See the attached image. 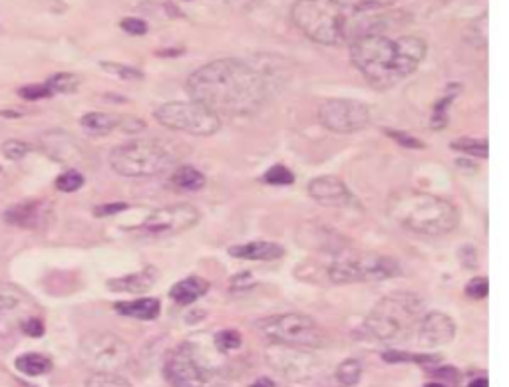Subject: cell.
Returning <instances> with one entry per match:
<instances>
[{"instance_id": "cell-26", "label": "cell", "mask_w": 509, "mask_h": 387, "mask_svg": "<svg viewBox=\"0 0 509 387\" xmlns=\"http://www.w3.org/2000/svg\"><path fill=\"white\" fill-rule=\"evenodd\" d=\"M173 185L181 191H197L205 185V175L191 165H181L173 173Z\"/></svg>"}, {"instance_id": "cell-28", "label": "cell", "mask_w": 509, "mask_h": 387, "mask_svg": "<svg viewBox=\"0 0 509 387\" xmlns=\"http://www.w3.org/2000/svg\"><path fill=\"white\" fill-rule=\"evenodd\" d=\"M362 377V363L358 360H344L338 368H336V379L343 386H357Z\"/></svg>"}, {"instance_id": "cell-6", "label": "cell", "mask_w": 509, "mask_h": 387, "mask_svg": "<svg viewBox=\"0 0 509 387\" xmlns=\"http://www.w3.org/2000/svg\"><path fill=\"white\" fill-rule=\"evenodd\" d=\"M420 318L422 300L412 292H394L372 308L362 324V330L372 340L394 342L410 336Z\"/></svg>"}, {"instance_id": "cell-39", "label": "cell", "mask_w": 509, "mask_h": 387, "mask_svg": "<svg viewBox=\"0 0 509 387\" xmlns=\"http://www.w3.org/2000/svg\"><path fill=\"white\" fill-rule=\"evenodd\" d=\"M18 96L30 99V101H36V99H46V97H52L50 90L46 88V83H30L18 90Z\"/></svg>"}, {"instance_id": "cell-2", "label": "cell", "mask_w": 509, "mask_h": 387, "mask_svg": "<svg viewBox=\"0 0 509 387\" xmlns=\"http://www.w3.org/2000/svg\"><path fill=\"white\" fill-rule=\"evenodd\" d=\"M426 50V42L418 36L390 38L382 32H366L350 44V62L372 85L386 90L414 74Z\"/></svg>"}, {"instance_id": "cell-29", "label": "cell", "mask_w": 509, "mask_h": 387, "mask_svg": "<svg viewBox=\"0 0 509 387\" xmlns=\"http://www.w3.org/2000/svg\"><path fill=\"white\" fill-rule=\"evenodd\" d=\"M382 360L390 361V363H434L440 358L438 356H430V354H408V352H384Z\"/></svg>"}, {"instance_id": "cell-47", "label": "cell", "mask_w": 509, "mask_h": 387, "mask_svg": "<svg viewBox=\"0 0 509 387\" xmlns=\"http://www.w3.org/2000/svg\"><path fill=\"white\" fill-rule=\"evenodd\" d=\"M424 387H446V386H441V384H426Z\"/></svg>"}, {"instance_id": "cell-24", "label": "cell", "mask_w": 509, "mask_h": 387, "mask_svg": "<svg viewBox=\"0 0 509 387\" xmlns=\"http://www.w3.org/2000/svg\"><path fill=\"white\" fill-rule=\"evenodd\" d=\"M80 125H82L86 131L90 133H96V135H106L113 131L116 127L122 125V120L116 117V115H110V113H102V111H92V113H86L82 120H80Z\"/></svg>"}, {"instance_id": "cell-11", "label": "cell", "mask_w": 509, "mask_h": 387, "mask_svg": "<svg viewBox=\"0 0 509 387\" xmlns=\"http://www.w3.org/2000/svg\"><path fill=\"white\" fill-rule=\"evenodd\" d=\"M153 115L167 129L183 131V133L197 135V138L213 135L219 131L221 127L219 115L203 104L195 101V99L164 104L153 111Z\"/></svg>"}, {"instance_id": "cell-8", "label": "cell", "mask_w": 509, "mask_h": 387, "mask_svg": "<svg viewBox=\"0 0 509 387\" xmlns=\"http://www.w3.org/2000/svg\"><path fill=\"white\" fill-rule=\"evenodd\" d=\"M169 387H219V372L199 346L185 342L166 360Z\"/></svg>"}, {"instance_id": "cell-19", "label": "cell", "mask_w": 509, "mask_h": 387, "mask_svg": "<svg viewBox=\"0 0 509 387\" xmlns=\"http://www.w3.org/2000/svg\"><path fill=\"white\" fill-rule=\"evenodd\" d=\"M157 278H159L157 268H155V266H148V268H143V270H139V272H134V274L108 280V288L113 292L139 294V292L150 290L153 284L157 282Z\"/></svg>"}, {"instance_id": "cell-20", "label": "cell", "mask_w": 509, "mask_h": 387, "mask_svg": "<svg viewBox=\"0 0 509 387\" xmlns=\"http://www.w3.org/2000/svg\"><path fill=\"white\" fill-rule=\"evenodd\" d=\"M22 310H24V296L18 292V288L13 284H0V326L4 328L2 334H6V324L10 332L16 314H20Z\"/></svg>"}, {"instance_id": "cell-35", "label": "cell", "mask_w": 509, "mask_h": 387, "mask_svg": "<svg viewBox=\"0 0 509 387\" xmlns=\"http://www.w3.org/2000/svg\"><path fill=\"white\" fill-rule=\"evenodd\" d=\"M452 101H454V97L446 96L441 97L440 101L436 104L434 113H432V117H430V127H432V129H444V127L448 125V110H450Z\"/></svg>"}, {"instance_id": "cell-14", "label": "cell", "mask_w": 509, "mask_h": 387, "mask_svg": "<svg viewBox=\"0 0 509 387\" xmlns=\"http://www.w3.org/2000/svg\"><path fill=\"white\" fill-rule=\"evenodd\" d=\"M199 222V211L189 203H178L153 211L152 215L143 221V231L150 235H179L193 229Z\"/></svg>"}, {"instance_id": "cell-1", "label": "cell", "mask_w": 509, "mask_h": 387, "mask_svg": "<svg viewBox=\"0 0 509 387\" xmlns=\"http://www.w3.org/2000/svg\"><path fill=\"white\" fill-rule=\"evenodd\" d=\"M187 90L195 101L217 115H251L267 97L265 80L233 58L209 62L187 78Z\"/></svg>"}, {"instance_id": "cell-43", "label": "cell", "mask_w": 509, "mask_h": 387, "mask_svg": "<svg viewBox=\"0 0 509 387\" xmlns=\"http://www.w3.org/2000/svg\"><path fill=\"white\" fill-rule=\"evenodd\" d=\"M22 332L30 338H40L44 334V322L40 318H28L22 322Z\"/></svg>"}, {"instance_id": "cell-3", "label": "cell", "mask_w": 509, "mask_h": 387, "mask_svg": "<svg viewBox=\"0 0 509 387\" xmlns=\"http://www.w3.org/2000/svg\"><path fill=\"white\" fill-rule=\"evenodd\" d=\"M386 215L400 229L424 236L448 235L460 222V213L448 199L418 189H398L388 195Z\"/></svg>"}, {"instance_id": "cell-34", "label": "cell", "mask_w": 509, "mask_h": 387, "mask_svg": "<svg viewBox=\"0 0 509 387\" xmlns=\"http://www.w3.org/2000/svg\"><path fill=\"white\" fill-rule=\"evenodd\" d=\"M263 181H265L267 185L283 187V185H292V183H295V175H292V171L287 169L285 165H275L271 167V169L263 175Z\"/></svg>"}, {"instance_id": "cell-27", "label": "cell", "mask_w": 509, "mask_h": 387, "mask_svg": "<svg viewBox=\"0 0 509 387\" xmlns=\"http://www.w3.org/2000/svg\"><path fill=\"white\" fill-rule=\"evenodd\" d=\"M46 83V88L50 90V94H72L80 88V78L76 74H68V72H62V74H56L52 76Z\"/></svg>"}, {"instance_id": "cell-7", "label": "cell", "mask_w": 509, "mask_h": 387, "mask_svg": "<svg viewBox=\"0 0 509 387\" xmlns=\"http://www.w3.org/2000/svg\"><path fill=\"white\" fill-rule=\"evenodd\" d=\"M402 268L392 256H382L376 252L350 250L334 258L329 266V278L334 284H354V282H380L400 277Z\"/></svg>"}, {"instance_id": "cell-46", "label": "cell", "mask_w": 509, "mask_h": 387, "mask_svg": "<svg viewBox=\"0 0 509 387\" xmlns=\"http://www.w3.org/2000/svg\"><path fill=\"white\" fill-rule=\"evenodd\" d=\"M468 387H490V381L485 377H480V379H473Z\"/></svg>"}, {"instance_id": "cell-37", "label": "cell", "mask_w": 509, "mask_h": 387, "mask_svg": "<svg viewBox=\"0 0 509 387\" xmlns=\"http://www.w3.org/2000/svg\"><path fill=\"white\" fill-rule=\"evenodd\" d=\"M2 153L4 157H8L10 161H20L24 159L28 153H30V145L28 143H22V141H16V139H10L2 145Z\"/></svg>"}, {"instance_id": "cell-38", "label": "cell", "mask_w": 509, "mask_h": 387, "mask_svg": "<svg viewBox=\"0 0 509 387\" xmlns=\"http://www.w3.org/2000/svg\"><path fill=\"white\" fill-rule=\"evenodd\" d=\"M487 292H490V282H487V278L483 277L471 278L468 284H466V294H468L471 300H482V298L487 296Z\"/></svg>"}, {"instance_id": "cell-16", "label": "cell", "mask_w": 509, "mask_h": 387, "mask_svg": "<svg viewBox=\"0 0 509 387\" xmlns=\"http://www.w3.org/2000/svg\"><path fill=\"white\" fill-rule=\"evenodd\" d=\"M455 336L454 320L441 312H430L418 322V342L422 347H440Z\"/></svg>"}, {"instance_id": "cell-41", "label": "cell", "mask_w": 509, "mask_h": 387, "mask_svg": "<svg viewBox=\"0 0 509 387\" xmlns=\"http://www.w3.org/2000/svg\"><path fill=\"white\" fill-rule=\"evenodd\" d=\"M398 0H360L354 6V13H372V10H382L386 6L396 4Z\"/></svg>"}, {"instance_id": "cell-10", "label": "cell", "mask_w": 509, "mask_h": 387, "mask_svg": "<svg viewBox=\"0 0 509 387\" xmlns=\"http://www.w3.org/2000/svg\"><path fill=\"white\" fill-rule=\"evenodd\" d=\"M78 356L92 374H118L130 360V346L118 334L96 330L80 340Z\"/></svg>"}, {"instance_id": "cell-5", "label": "cell", "mask_w": 509, "mask_h": 387, "mask_svg": "<svg viewBox=\"0 0 509 387\" xmlns=\"http://www.w3.org/2000/svg\"><path fill=\"white\" fill-rule=\"evenodd\" d=\"M290 18L308 40L322 46L343 44L352 22L338 0H295Z\"/></svg>"}, {"instance_id": "cell-44", "label": "cell", "mask_w": 509, "mask_h": 387, "mask_svg": "<svg viewBox=\"0 0 509 387\" xmlns=\"http://www.w3.org/2000/svg\"><path fill=\"white\" fill-rule=\"evenodd\" d=\"M127 205L125 203H111V205H100V207L94 208V215L96 217H110V215H118L125 211Z\"/></svg>"}, {"instance_id": "cell-30", "label": "cell", "mask_w": 509, "mask_h": 387, "mask_svg": "<svg viewBox=\"0 0 509 387\" xmlns=\"http://www.w3.org/2000/svg\"><path fill=\"white\" fill-rule=\"evenodd\" d=\"M452 149H454V151L468 153V155H473V157H487V155H490V145H487V141H478V139H469V138L454 139V141H452Z\"/></svg>"}, {"instance_id": "cell-4", "label": "cell", "mask_w": 509, "mask_h": 387, "mask_svg": "<svg viewBox=\"0 0 509 387\" xmlns=\"http://www.w3.org/2000/svg\"><path fill=\"white\" fill-rule=\"evenodd\" d=\"M181 159L179 147L167 139H138L110 153V167L122 177L146 179L166 173Z\"/></svg>"}, {"instance_id": "cell-23", "label": "cell", "mask_w": 509, "mask_h": 387, "mask_svg": "<svg viewBox=\"0 0 509 387\" xmlns=\"http://www.w3.org/2000/svg\"><path fill=\"white\" fill-rule=\"evenodd\" d=\"M116 312L122 316H130V318L155 320L162 312V304L155 298H139L134 302H118Z\"/></svg>"}, {"instance_id": "cell-45", "label": "cell", "mask_w": 509, "mask_h": 387, "mask_svg": "<svg viewBox=\"0 0 509 387\" xmlns=\"http://www.w3.org/2000/svg\"><path fill=\"white\" fill-rule=\"evenodd\" d=\"M249 387H276V384L273 379H269V377H261V379L253 381Z\"/></svg>"}, {"instance_id": "cell-36", "label": "cell", "mask_w": 509, "mask_h": 387, "mask_svg": "<svg viewBox=\"0 0 509 387\" xmlns=\"http://www.w3.org/2000/svg\"><path fill=\"white\" fill-rule=\"evenodd\" d=\"M100 66L106 72H110V74L120 76L122 80H143V74L138 68H132V66H124V64H118V62H102Z\"/></svg>"}, {"instance_id": "cell-25", "label": "cell", "mask_w": 509, "mask_h": 387, "mask_svg": "<svg viewBox=\"0 0 509 387\" xmlns=\"http://www.w3.org/2000/svg\"><path fill=\"white\" fill-rule=\"evenodd\" d=\"M14 365H16V370H18L20 374L30 375V377L48 374V372L52 370V361H50V358H46V356H42V354H34V352L16 358Z\"/></svg>"}, {"instance_id": "cell-40", "label": "cell", "mask_w": 509, "mask_h": 387, "mask_svg": "<svg viewBox=\"0 0 509 387\" xmlns=\"http://www.w3.org/2000/svg\"><path fill=\"white\" fill-rule=\"evenodd\" d=\"M386 135L388 138H392L394 141H398L402 147H406V149H424V143L420 141V139L412 138V135H408L406 131H394V129H386Z\"/></svg>"}, {"instance_id": "cell-31", "label": "cell", "mask_w": 509, "mask_h": 387, "mask_svg": "<svg viewBox=\"0 0 509 387\" xmlns=\"http://www.w3.org/2000/svg\"><path fill=\"white\" fill-rule=\"evenodd\" d=\"M84 185V175L76 169H70L66 173H62L58 179H56V189L62 191V193H74L78 191Z\"/></svg>"}, {"instance_id": "cell-18", "label": "cell", "mask_w": 509, "mask_h": 387, "mask_svg": "<svg viewBox=\"0 0 509 387\" xmlns=\"http://www.w3.org/2000/svg\"><path fill=\"white\" fill-rule=\"evenodd\" d=\"M229 254L233 258H241V261H261V263H269V261H279L285 256V249L273 242V240H251L245 245H237L229 249Z\"/></svg>"}, {"instance_id": "cell-42", "label": "cell", "mask_w": 509, "mask_h": 387, "mask_svg": "<svg viewBox=\"0 0 509 387\" xmlns=\"http://www.w3.org/2000/svg\"><path fill=\"white\" fill-rule=\"evenodd\" d=\"M120 26L124 28L125 32L134 34V36H141V34L148 32V24L143 20H139V18H124Z\"/></svg>"}, {"instance_id": "cell-32", "label": "cell", "mask_w": 509, "mask_h": 387, "mask_svg": "<svg viewBox=\"0 0 509 387\" xmlns=\"http://www.w3.org/2000/svg\"><path fill=\"white\" fill-rule=\"evenodd\" d=\"M86 387H134L127 379L118 374H92L86 381Z\"/></svg>"}, {"instance_id": "cell-17", "label": "cell", "mask_w": 509, "mask_h": 387, "mask_svg": "<svg viewBox=\"0 0 509 387\" xmlns=\"http://www.w3.org/2000/svg\"><path fill=\"white\" fill-rule=\"evenodd\" d=\"M308 195L327 207H346L354 201V197L350 193V189L344 185L338 177L332 175H324V177H317L308 183Z\"/></svg>"}, {"instance_id": "cell-15", "label": "cell", "mask_w": 509, "mask_h": 387, "mask_svg": "<svg viewBox=\"0 0 509 387\" xmlns=\"http://www.w3.org/2000/svg\"><path fill=\"white\" fill-rule=\"evenodd\" d=\"M40 145L44 151L48 153L52 159L66 163V165H80L86 161L82 145L76 139L64 133L62 129H52L46 131L40 138Z\"/></svg>"}, {"instance_id": "cell-22", "label": "cell", "mask_w": 509, "mask_h": 387, "mask_svg": "<svg viewBox=\"0 0 509 387\" xmlns=\"http://www.w3.org/2000/svg\"><path fill=\"white\" fill-rule=\"evenodd\" d=\"M42 217V203L38 201H26L20 205H14L4 213V219L20 229H34L38 227Z\"/></svg>"}, {"instance_id": "cell-33", "label": "cell", "mask_w": 509, "mask_h": 387, "mask_svg": "<svg viewBox=\"0 0 509 387\" xmlns=\"http://www.w3.org/2000/svg\"><path fill=\"white\" fill-rule=\"evenodd\" d=\"M213 342H215L217 352L227 354V352H233V349H237V347L241 346V344H243V338H241V334L235 332V330H225V332L215 334Z\"/></svg>"}, {"instance_id": "cell-12", "label": "cell", "mask_w": 509, "mask_h": 387, "mask_svg": "<svg viewBox=\"0 0 509 387\" xmlns=\"http://www.w3.org/2000/svg\"><path fill=\"white\" fill-rule=\"evenodd\" d=\"M265 360L289 381H311L322 375V361L304 347L273 344L265 352Z\"/></svg>"}, {"instance_id": "cell-13", "label": "cell", "mask_w": 509, "mask_h": 387, "mask_svg": "<svg viewBox=\"0 0 509 387\" xmlns=\"http://www.w3.org/2000/svg\"><path fill=\"white\" fill-rule=\"evenodd\" d=\"M318 122L334 133H354L370 124V108L357 99H324L318 108Z\"/></svg>"}, {"instance_id": "cell-21", "label": "cell", "mask_w": 509, "mask_h": 387, "mask_svg": "<svg viewBox=\"0 0 509 387\" xmlns=\"http://www.w3.org/2000/svg\"><path fill=\"white\" fill-rule=\"evenodd\" d=\"M211 288V284L203 280L201 277H189L183 278L181 282L173 284V288L169 292V296L181 306H189L193 302H197L201 296H205Z\"/></svg>"}, {"instance_id": "cell-9", "label": "cell", "mask_w": 509, "mask_h": 387, "mask_svg": "<svg viewBox=\"0 0 509 387\" xmlns=\"http://www.w3.org/2000/svg\"><path fill=\"white\" fill-rule=\"evenodd\" d=\"M257 332L271 344L295 347L327 346V334L317 322L304 314H276L259 320L255 324Z\"/></svg>"}]
</instances>
